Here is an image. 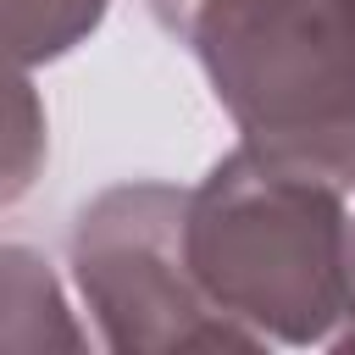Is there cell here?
Returning <instances> with one entry per match:
<instances>
[{
  "label": "cell",
  "mask_w": 355,
  "mask_h": 355,
  "mask_svg": "<svg viewBox=\"0 0 355 355\" xmlns=\"http://www.w3.org/2000/svg\"><path fill=\"white\" fill-rule=\"evenodd\" d=\"M266 161L355 183V0H155Z\"/></svg>",
  "instance_id": "cell-1"
},
{
  "label": "cell",
  "mask_w": 355,
  "mask_h": 355,
  "mask_svg": "<svg viewBox=\"0 0 355 355\" xmlns=\"http://www.w3.org/2000/svg\"><path fill=\"white\" fill-rule=\"evenodd\" d=\"M183 261L211 305L272 316L288 338H316L355 311V227L338 183L266 161L250 144L183 200Z\"/></svg>",
  "instance_id": "cell-2"
}]
</instances>
